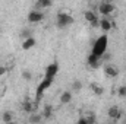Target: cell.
Returning a JSON list of instances; mask_svg holds the SVG:
<instances>
[{
  "label": "cell",
  "instance_id": "12",
  "mask_svg": "<svg viewBox=\"0 0 126 124\" xmlns=\"http://www.w3.org/2000/svg\"><path fill=\"white\" fill-rule=\"evenodd\" d=\"M84 18H85V19H87V22H90V24H93L94 21L98 19V16L95 15V12H93V10H87V12L84 13Z\"/></svg>",
  "mask_w": 126,
  "mask_h": 124
},
{
  "label": "cell",
  "instance_id": "15",
  "mask_svg": "<svg viewBox=\"0 0 126 124\" xmlns=\"http://www.w3.org/2000/svg\"><path fill=\"white\" fill-rule=\"evenodd\" d=\"M41 120H43V115L41 114H34V112L30 115V118H28L30 123H40Z\"/></svg>",
  "mask_w": 126,
  "mask_h": 124
},
{
  "label": "cell",
  "instance_id": "22",
  "mask_svg": "<svg viewBox=\"0 0 126 124\" xmlns=\"http://www.w3.org/2000/svg\"><path fill=\"white\" fill-rule=\"evenodd\" d=\"M22 77H24L25 80H31V79H32L31 72H27V70H24V72H22Z\"/></svg>",
  "mask_w": 126,
  "mask_h": 124
},
{
  "label": "cell",
  "instance_id": "6",
  "mask_svg": "<svg viewBox=\"0 0 126 124\" xmlns=\"http://www.w3.org/2000/svg\"><path fill=\"white\" fill-rule=\"evenodd\" d=\"M44 19V15L40 12V10H31L30 15H28V21L31 24H37V22H41Z\"/></svg>",
  "mask_w": 126,
  "mask_h": 124
},
{
  "label": "cell",
  "instance_id": "26",
  "mask_svg": "<svg viewBox=\"0 0 126 124\" xmlns=\"http://www.w3.org/2000/svg\"><path fill=\"white\" fill-rule=\"evenodd\" d=\"M6 72H7V69H6L4 66H0V76H3Z\"/></svg>",
  "mask_w": 126,
  "mask_h": 124
},
{
  "label": "cell",
  "instance_id": "25",
  "mask_svg": "<svg viewBox=\"0 0 126 124\" xmlns=\"http://www.w3.org/2000/svg\"><path fill=\"white\" fill-rule=\"evenodd\" d=\"M76 123H78V124H88V121H87V117H81Z\"/></svg>",
  "mask_w": 126,
  "mask_h": 124
},
{
  "label": "cell",
  "instance_id": "18",
  "mask_svg": "<svg viewBox=\"0 0 126 124\" xmlns=\"http://www.w3.org/2000/svg\"><path fill=\"white\" fill-rule=\"evenodd\" d=\"M53 3V0H38L37 1V6L38 7H50Z\"/></svg>",
  "mask_w": 126,
  "mask_h": 124
},
{
  "label": "cell",
  "instance_id": "1",
  "mask_svg": "<svg viewBox=\"0 0 126 124\" xmlns=\"http://www.w3.org/2000/svg\"><path fill=\"white\" fill-rule=\"evenodd\" d=\"M107 44H109V38L107 35H100L97 39H95L94 45H93V54H95L97 57H103L106 54V50H107Z\"/></svg>",
  "mask_w": 126,
  "mask_h": 124
},
{
  "label": "cell",
  "instance_id": "17",
  "mask_svg": "<svg viewBox=\"0 0 126 124\" xmlns=\"http://www.w3.org/2000/svg\"><path fill=\"white\" fill-rule=\"evenodd\" d=\"M51 112H53V107H51V105H46V107H44V111H43V115H44L46 118H50V117H51Z\"/></svg>",
  "mask_w": 126,
  "mask_h": 124
},
{
  "label": "cell",
  "instance_id": "9",
  "mask_svg": "<svg viewBox=\"0 0 126 124\" xmlns=\"http://www.w3.org/2000/svg\"><path fill=\"white\" fill-rule=\"evenodd\" d=\"M107 112H109V117L113 118V120H119V118L122 117V111H120L117 107H110Z\"/></svg>",
  "mask_w": 126,
  "mask_h": 124
},
{
  "label": "cell",
  "instance_id": "23",
  "mask_svg": "<svg viewBox=\"0 0 126 124\" xmlns=\"http://www.w3.org/2000/svg\"><path fill=\"white\" fill-rule=\"evenodd\" d=\"M87 121H88V124H94L95 123V117L91 114V115H87Z\"/></svg>",
  "mask_w": 126,
  "mask_h": 124
},
{
  "label": "cell",
  "instance_id": "14",
  "mask_svg": "<svg viewBox=\"0 0 126 124\" xmlns=\"http://www.w3.org/2000/svg\"><path fill=\"white\" fill-rule=\"evenodd\" d=\"M70 101H72V92L64 91V92L60 95V102H62V104H69Z\"/></svg>",
  "mask_w": 126,
  "mask_h": 124
},
{
  "label": "cell",
  "instance_id": "11",
  "mask_svg": "<svg viewBox=\"0 0 126 124\" xmlns=\"http://www.w3.org/2000/svg\"><path fill=\"white\" fill-rule=\"evenodd\" d=\"M35 45V39L32 38V37H28V38H25L24 39V42H22V48L24 50H30Z\"/></svg>",
  "mask_w": 126,
  "mask_h": 124
},
{
  "label": "cell",
  "instance_id": "8",
  "mask_svg": "<svg viewBox=\"0 0 126 124\" xmlns=\"http://www.w3.org/2000/svg\"><path fill=\"white\" fill-rule=\"evenodd\" d=\"M100 28H101L103 31L109 32V31H111V28H113V24H111V21H110L107 16H104L103 19H100Z\"/></svg>",
  "mask_w": 126,
  "mask_h": 124
},
{
  "label": "cell",
  "instance_id": "10",
  "mask_svg": "<svg viewBox=\"0 0 126 124\" xmlns=\"http://www.w3.org/2000/svg\"><path fill=\"white\" fill-rule=\"evenodd\" d=\"M87 62H88V64H90L93 69H97V67H98V63H100V57H97L95 54L91 53V54L88 56V60H87Z\"/></svg>",
  "mask_w": 126,
  "mask_h": 124
},
{
  "label": "cell",
  "instance_id": "13",
  "mask_svg": "<svg viewBox=\"0 0 126 124\" xmlns=\"http://www.w3.org/2000/svg\"><path fill=\"white\" fill-rule=\"evenodd\" d=\"M22 108H24V111H25V112H34V110H35V105L32 104L31 101L25 99V101L22 102Z\"/></svg>",
  "mask_w": 126,
  "mask_h": 124
},
{
  "label": "cell",
  "instance_id": "2",
  "mask_svg": "<svg viewBox=\"0 0 126 124\" xmlns=\"http://www.w3.org/2000/svg\"><path fill=\"white\" fill-rule=\"evenodd\" d=\"M70 24H73V18L69 15V13H64V12H59L57 13V26L63 29V28H66L67 25H70Z\"/></svg>",
  "mask_w": 126,
  "mask_h": 124
},
{
  "label": "cell",
  "instance_id": "21",
  "mask_svg": "<svg viewBox=\"0 0 126 124\" xmlns=\"http://www.w3.org/2000/svg\"><path fill=\"white\" fill-rule=\"evenodd\" d=\"M117 95H119V96H122V98H125V96H126V85L120 86V88L117 89Z\"/></svg>",
  "mask_w": 126,
  "mask_h": 124
},
{
  "label": "cell",
  "instance_id": "4",
  "mask_svg": "<svg viewBox=\"0 0 126 124\" xmlns=\"http://www.w3.org/2000/svg\"><path fill=\"white\" fill-rule=\"evenodd\" d=\"M57 72H59V64H57V63H51L50 66H47V69H46V76H44V77H46V79H50V80H54Z\"/></svg>",
  "mask_w": 126,
  "mask_h": 124
},
{
  "label": "cell",
  "instance_id": "19",
  "mask_svg": "<svg viewBox=\"0 0 126 124\" xmlns=\"http://www.w3.org/2000/svg\"><path fill=\"white\" fill-rule=\"evenodd\" d=\"M72 89H73L75 92H79V91L82 89V83H81L79 80H75V82L72 83Z\"/></svg>",
  "mask_w": 126,
  "mask_h": 124
},
{
  "label": "cell",
  "instance_id": "7",
  "mask_svg": "<svg viewBox=\"0 0 126 124\" xmlns=\"http://www.w3.org/2000/svg\"><path fill=\"white\" fill-rule=\"evenodd\" d=\"M104 73H106V76H109V77H116V76L119 74V69H117L114 64H106V66H104Z\"/></svg>",
  "mask_w": 126,
  "mask_h": 124
},
{
  "label": "cell",
  "instance_id": "16",
  "mask_svg": "<svg viewBox=\"0 0 126 124\" xmlns=\"http://www.w3.org/2000/svg\"><path fill=\"white\" fill-rule=\"evenodd\" d=\"M91 89H93V92L95 95H103L104 93V89L100 86V85H97V83H91Z\"/></svg>",
  "mask_w": 126,
  "mask_h": 124
},
{
  "label": "cell",
  "instance_id": "24",
  "mask_svg": "<svg viewBox=\"0 0 126 124\" xmlns=\"http://www.w3.org/2000/svg\"><path fill=\"white\" fill-rule=\"evenodd\" d=\"M22 37H24V39H25V38L31 37V32L28 31V29H24V31H22Z\"/></svg>",
  "mask_w": 126,
  "mask_h": 124
},
{
  "label": "cell",
  "instance_id": "3",
  "mask_svg": "<svg viewBox=\"0 0 126 124\" xmlns=\"http://www.w3.org/2000/svg\"><path fill=\"white\" fill-rule=\"evenodd\" d=\"M51 83H53V80H50V79H43L41 80V83L38 85V88H37V93H35V101H38L40 98H41V95L44 93V91L47 89V88H50L51 86Z\"/></svg>",
  "mask_w": 126,
  "mask_h": 124
},
{
  "label": "cell",
  "instance_id": "5",
  "mask_svg": "<svg viewBox=\"0 0 126 124\" xmlns=\"http://www.w3.org/2000/svg\"><path fill=\"white\" fill-rule=\"evenodd\" d=\"M98 12H100L103 16H110V15L114 12V6H113L110 1L101 3V4H100V7H98Z\"/></svg>",
  "mask_w": 126,
  "mask_h": 124
},
{
  "label": "cell",
  "instance_id": "20",
  "mask_svg": "<svg viewBox=\"0 0 126 124\" xmlns=\"http://www.w3.org/2000/svg\"><path fill=\"white\" fill-rule=\"evenodd\" d=\"M1 120H3L4 123H10V121L13 120V117H12V114H10V112L7 111V112H4V114H3V117H1Z\"/></svg>",
  "mask_w": 126,
  "mask_h": 124
}]
</instances>
